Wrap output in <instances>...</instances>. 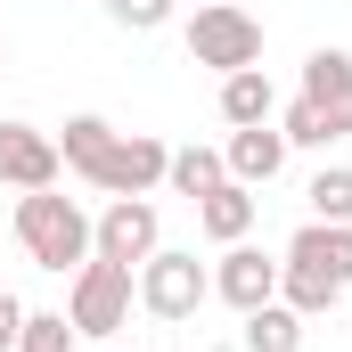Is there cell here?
<instances>
[{
  "instance_id": "obj_20",
  "label": "cell",
  "mask_w": 352,
  "mask_h": 352,
  "mask_svg": "<svg viewBox=\"0 0 352 352\" xmlns=\"http://www.w3.org/2000/svg\"><path fill=\"white\" fill-rule=\"evenodd\" d=\"M278 131H287V148H336V140H328V123H320V115H311L303 98H287V115H278Z\"/></svg>"
},
{
  "instance_id": "obj_3",
  "label": "cell",
  "mask_w": 352,
  "mask_h": 352,
  "mask_svg": "<svg viewBox=\"0 0 352 352\" xmlns=\"http://www.w3.org/2000/svg\"><path fill=\"white\" fill-rule=\"evenodd\" d=\"M188 58L213 66V74L263 66V16H246L238 0H205V8L188 16Z\"/></svg>"
},
{
  "instance_id": "obj_16",
  "label": "cell",
  "mask_w": 352,
  "mask_h": 352,
  "mask_svg": "<svg viewBox=\"0 0 352 352\" xmlns=\"http://www.w3.org/2000/svg\"><path fill=\"white\" fill-rule=\"evenodd\" d=\"M164 180H173L180 197H213V188L230 180V164H221V148H173V164H164Z\"/></svg>"
},
{
  "instance_id": "obj_22",
  "label": "cell",
  "mask_w": 352,
  "mask_h": 352,
  "mask_svg": "<svg viewBox=\"0 0 352 352\" xmlns=\"http://www.w3.org/2000/svg\"><path fill=\"white\" fill-rule=\"evenodd\" d=\"M197 8H205V0H197Z\"/></svg>"
},
{
  "instance_id": "obj_19",
  "label": "cell",
  "mask_w": 352,
  "mask_h": 352,
  "mask_svg": "<svg viewBox=\"0 0 352 352\" xmlns=\"http://www.w3.org/2000/svg\"><path fill=\"white\" fill-rule=\"evenodd\" d=\"M180 0H107V16L123 25V33H156V25H173Z\"/></svg>"
},
{
  "instance_id": "obj_14",
  "label": "cell",
  "mask_w": 352,
  "mask_h": 352,
  "mask_svg": "<svg viewBox=\"0 0 352 352\" xmlns=\"http://www.w3.org/2000/svg\"><path fill=\"white\" fill-rule=\"evenodd\" d=\"M303 311H287V303H263V311H246V352H303Z\"/></svg>"
},
{
  "instance_id": "obj_2",
  "label": "cell",
  "mask_w": 352,
  "mask_h": 352,
  "mask_svg": "<svg viewBox=\"0 0 352 352\" xmlns=\"http://www.w3.org/2000/svg\"><path fill=\"white\" fill-rule=\"evenodd\" d=\"M131 303H140V270L107 263V254H90L74 270V287H66V320H74V336H115V328H131Z\"/></svg>"
},
{
  "instance_id": "obj_8",
  "label": "cell",
  "mask_w": 352,
  "mask_h": 352,
  "mask_svg": "<svg viewBox=\"0 0 352 352\" xmlns=\"http://www.w3.org/2000/svg\"><path fill=\"white\" fill-rule=\"evenodd\" d=\"M213 295L246 320V311H263V303H278V263H270L263 246H221V263H213Z\"/></svg>"
},
{
  "instance_id": "obj_18",
  "label": "cell",
  "mask_w": 352,
  "mask_h": 352,
  "mask_svg": "<svg viewBox=\"0 0 352 352\" xmlns=\"http://www.w3.org/2000/svg\"><path fill=\"white\" fill-rule=\"evenodd\" d=\"M16 352H74V320H66V311H25Z\"/></svg>"
},
{
  "instance_id": "obj_6",
  "label": "cell",
  "mask_w": 352,
  "mask_h": 352,
  "mask_svg": "<svg viewBox=\"0 0 352 352\" xmlns=\"http://www.w3.org/2000/svg\"><path fill=\"white\" fill-rule=\"evenodd\" d=\"M156 246H164V221H156L148 197H115V205L90 221V254H107V263H123V270H140Z\"/></svg>"
},
{
  "instance_id": "obj_21",
  "label": "cell",
  "mask_w": 352,
  "mask_h": 352,
  "mask_svg": "<svg viewBox=\"0 0 352 352\" xmlns=\"http://www.w3.org/2000/svg\"><path fill=\"white\" fill-rule=\"evenodd\" d=\"M16 328H25V303L0 287V352H16Z\"/></svg>"
},
{
  "instance_id": "obj_7",
  "label": "cell",
  "mask_w": 352,
  "mask_h": 352,
  "mask_svg": "<svg viewBox=\"0 0 352 352\" xmlns=\"http://www.w3.org/2000/svg\"><path fill=\"white\" fill-rule=\"evenodd\" d=\"M295 98L328 123V140H352V50H311Z\"/></svg>"
},
{
  "instance_id": "obj_15",
  "label": "cell",
  "mask_w": 352,
  "mask_h": 352,
  "mask_svg": "<svg viewBox=\"0 0 352 352\" xmlns=\"http://www.w3.org/2000/svg\"><path fill=\"white\" fill-rule=\"evenodd\" d=\"M107 140H115V123H107V115H66V131H58L66 173H82V180H90V164L107 156Z\"/></svg>"
},
{
  "instance_id": "obj_13",
  "label": "cell",
  "mask_w": 352,
  "mask_h": 352,
  "mask_svg": "<svg viewBox=\"0 0 352 352\" xmlns=\"http://www.w3.org/2000/svg\"><path fill=\"white\" fill-rule=\"evenodd\" d=\"M287 254H303V263H320L336 287L352 295V221H303L295 238H287Z\"/></svg>"
},
{
  "instance_id": "obj_10",
  "label": "cell",
  "mask_w": 352,
  "mask_h": 352,
  "mask_svg": "<svg viewBox=\"0 0 352 352\" xmlns=\"http://www.w3.org/2000/svg\"><path fill=\"white\" fill-rule=\"evenodd\" d=\"M221 164H230V180L263 188V180H278V164H287V131H278V123H246V131H230V140H221Z\"/></svg>"
},
{
  "instance_id": "obj_11",
  "label": "cell",
  "mask_w": 352,
  "mask_h": 352,
  "mask_svg": "<svg viewBox=\"0 0 352 352\" xmlns=\"http://www.w3.org/2000/svg\"><path fill=\"white\" fill-rule=\"evenodd\" d=\"M221 123H230V131H246V123H278V90H270L263 66L221 74Z\"/></svg>"
},
{
  "instance_id": "obj_9",
  "label": "cell",
  "mask_w": 352,
  "mask_h": 352,
  "mask_svg": "<svg viewBox=\"0 0 352 352\" xmlns=\"http://www.w3.org/2000/svg\"><path fill=\"white\" fill-rule=\"evenodd\" d=\"M58 173H66V156H58L50 131L0 123V188H58Z\"/></svg>"
},
{
  "instance_id": "obj_1",
  "label": "cell",
  "mask_w": 352,
  "mask_h": 352,
  "mask_svg": "<svg viewBox=\"0 0 352 352\" xmlns=\"http://www.w3.org/2000/svg\"><path fill=\"white\" fill-rule=\"evenodd\" d=\"M16 246L41 270L66 278V270L90 263V213L74 197H58V188H25V197H16Z\"/></svg>"
},
{
  "instance_id": "obj_5",
  "label": "cell",
  "mask_w": 352,
  "mask_h": 352,
  "mask_svg": "<svg viewBox=\"0 0 352 352\" xmlns=\"http://www.w3.org/2000/svg\"><path fill=\"white\" fill-rule=\"evenodd\" d=\"M164 164H173V148H164L156 131H115L107 156L90 164V188H98V197H148V188L164 180Z\"/></svg>"
},
{
  "instance_id": "obj_4",
  "label": "cell",
  "mask_w": 352,
  "mask_h": 352,
  "mask_svg": "<svg viewBox=\"0 0 352 352\" xmlns=\"http://www.w3.org/2000/svg\"><path fill=\"white\" fill-rule=\"evenodd\" d=\"M205 295H213V270L197 263L188 246H156V254L140 263V311H148V320H197Z\"/></svg>"
},
{
  "instance_id": "obj_17",
  "label": "cell",
  "mask_w": 352,
  "mask_h": 352,
  "mask_svg": "<svg viewBox=\"0 0 352 352\" xmlns=\"http://www.w3.org/2000/svg\"><path fill=\"white\" fill-rule=\"evenodd\" d=\"M303 205H311V221H352V164H320Z\"/></svg>"
},
{
  "instance_id": "obj_12",
  "label": "cell",
  "mask_w": 352,
  "mask_h": 352,
  "mask_svg": "<svg viewBox=\"0 0 352 352\" xmlns=\"http://www.w3.org/2000/svg\"><path fill=\"white\" fill-rule=\"evenodd\" d=\"M197 230H205L213 246H238V238L254 230V188H246V180H221L213 197H197Z\"/></svg>"
}]
</instances>
